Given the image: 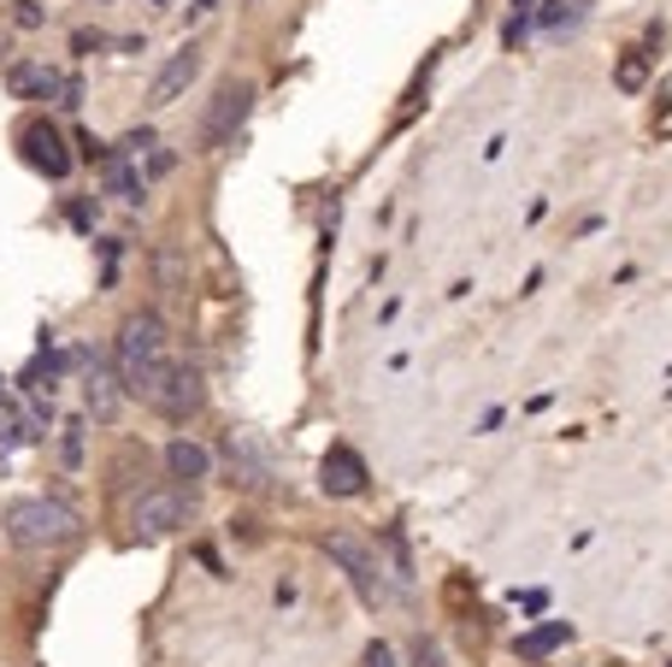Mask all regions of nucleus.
I'll return each instance as SVG.
<instances>
[{
	"instance_id": "f257e3e1",
	"label": "nucleus",
	"mask_w": 672,
	"mask_h": 667,
	"mask_svg": "<svg viewBox=\"0 0 672 667\" xmlns=\"http://www.w3.org/2000/svg\"><path fill=\"white\" fill-rule=\"evenodd\" d=\"M113 367H118V390L153 402L171 372V354H166V325L160 314H130L118 325V343H113Z\"/></svg>"
},
{
	"instance_id": "f03ea898",
	"label": "nucleus",
	"mask_w": 672,
	"mask_h": 667,
	"mask_svg": "<svg viewBox=\"0 0 672 667\" xmlns=\"http://www.w3.org/2000/svg\"><path fill=\"white\" fill-rule=\"evenodd\" d=\"M0 526H7V538L19 550H60V543L77 538V515L65 502H47V496H19L0 515Z\"/></svg>"
},
{
	"instance_id": "7ed1b4c3",
	"label": "nucleus",
	"mask_w": 672,
	"mask_h": 667,
	"mask_svg": "<svg viewBox=\"0 0 672 667\" xmlns=\"http://www.w3.org/2000/svg\"><path fill=\"white\" fill-rule=\"evenodd\" d=\"M248 113H254V83L248 77H224L218 95H213V107H206V118H201V136H195L201 153H218L236 130L248 125Z\"/></svg>"
},
{
	"instance_id": "20e7f679",
	"label": "nucleus",
	"mask_w": 672,
	"mask_h": 667,
	"mask_svg": "<svg viewBox=\"0 0 672 667\" xmlns=\"http://www.w3.org/2000/svg\"><path fill=\"white\" fill-rule=\"evenodd\" d=\"M324 555H331L337 568L354 579V591H360V603H366V608H377V603L390 596V591H384V568H377V555H372L360 538H349V532H331V538H324Z\"/></svg>"
},
{
	"instance_id": "39448f33",
	"label": "nucleus",
	"mask_w": 672,
	"mask_h": 667,
	"mask_svg": "<svg viewBox=\"0 0 672 667\" xmlns=\"http://www.w3.org/2000/svg\"><path fill=\"white\" fill-rule=\"evenodd\" d=\"M224 460H231L236 485H248V490L271 485V449H266L260 432H231V437H224Z\"/></svg>"
},
{
	"instance_id": "423d86ee",
	"label": "nucleus",
	"mask_w": 672,
	"mask_h": 667,
	"mask_svg": "<svg viewBox=\"0 0 672 667\" xmlns=\"http://www.w3.org/2000/svg\"><path fill=\"white\" fill-rule=\"evenodd\" d=\"M178 526H189V496L183 490L136 496V532H142V538H171Z\"/></svg>"
},
{
	"instance_id": "0eeeda50",
	"label": "nucleus",
	"mask_w": 672,
	"mask_h": 667,
	"mask_svg": "<svg viewBox=\"0 0 672 667\" xmlns=\"http://www.w3.org/2000/svg\"><path fill=\"white\" fill-rule=\"evenodd\" d=\"M201 60H206L201 47H195V42H183L178 54H171L160 72H153V83H148V107H171V100H183V89L201 77Z\"/></svg>"
},
{
	"instance_id": "6e6552de",
	"label": "nucleus",
	"mask_w": 672,
	"mask_h": 667,
	"mask_svg": "<svg viewBox=\"0 0 672 667\" xmlns=\"http://www.w3.org/2000/svg\"><path fill=\"white\" fill-rule=\"evenodd\" d=\"M19 142H24V160L36 166L42 178H54V183H60L65 172H72V153H65V136H60L54 125H42V118H36V125H24Z\"/></svg>"
},
{
	"instance_id": "1a4fd4ad",
	"label": "nucleus",
	"mask_w": 672,
	"mask_h": 667,
	"mask_svg": "<svg viewBox=\"0 0 672 667\" xmlns=\"http://www.w3.org/2000/svg\"><path fill=\"white\" fill-rule=\"evenodd\" d=\"M319 485H324V496H360L366 490V460H360L349 443H331L319 460Z\"/></svg>"
},
{
	"instance_id": "9d476101",
	"label": "nucleus",
	"mask_w": 672,
	"mask_h": 667,
	"mask_svg": "<svg viewBox=\"0 0 672 667\" xmlns=\"http://www.w3.org/2000/svg\"><path fill=\"white\" fill-rule=\"evenodd\" d=\"M153 407L171 420H189L201 407V372H189V367H171L166 372V384H160V396H153Z\"/></svg>"
},
{
	"instance_id": "9b49d317",
	"label": "nucleus",
	"mask_w": 672,
	"mask_h": 667,
	"mask_svg": "<svg viewBox=\"0 0 672 667\" xmlns=\"http://www.w3.org/2000/svg\"><path fill=\"white\" fill-rule=\"evenodd\" d=\"M77 361L89 367V372H83V402H89V414L95 420H113L118 414V379L100 361H89V354H77Z\"/></svg>"
},
{
	"instance_id": "f8f14e48",
	"label": "nucleus",
	"mask_w": 672,
	"mask_h": 667,
	"mask_svg": "<svg viewBox=\"0 0 672 667\" xmlns=\"http://www.w3.org/2000/svg\"><path fill=\"white\" fill-rule=\"evenodd\" d=\"M166 467H171V478H189V485H195V478H206V473H213V455H206L201 443L178 437V443L166 449Z\"/></svg>"
},
{
	"instance_id": "ddd939ff",
	"label": "nucleus",
	"mask_w": 672,
	"mask_h": 667,
	"mask_svg": "<svg viewBox=\"0 0 672 667\" xmlns=\"http://www.w3.org/2000/svg\"><path fill=\"white\" fill-rule=\"evenodd\" d=\"M100 166H107V190H113V195L142 201V178L130 172V160H125V153H118V148H107V153H100Z\"/></svg>"
},
{
	"instance_id": "4468645a",
	"label": "nucleus",
	"mask_w": 672,
	"mask_h": 667,
	"mask_svg": "<svg viewBox=\"0 0 672 667\" xmlns=\"http://www.w3.org/2000/svg\"><path fill=\"white\" fill-rule=\"evenodd\" d=\"M12 95H60V77L47 65H12Z\"/></svg>"
},
{
	"instance_id": "2eb2a0df",
	"label": "nucleus",
	"mask_w": 672,
	"mask_h": 667,
	"mask_svg": "<svg viewBox=\"0 0 672 667\" xmlns=\"http://www.w3.org/2000/svg\"><path fill=\"white\" fill-rule=\"evenodd\" d=\"M614 83H619V89H626V95H637V89H643V83H649V60H643V54H637V47H631V54L619 60Z\"/></svg>"
},
{
	"instance_id": "dca6fc26",
	"label": "nucleus",
	"mask_w": 672,
	"mask_h": 667,
	"mask_svg": "<svg viewBox=\"0 0 672 667\" xmlns=\"http://www.w3.org/2000/svg\"><path fill=\"white\" fill-rule=\"evenodd\" d=\"M584 7H590V0H548V7H543V30L578 24V19H584Z\"/></svg>"
},
{
	"instance_id": "f3484780",
	"label": "nucleus",
	"mask_w": 672,
	"mask_h": 667,
	"mask_svg": "<svg viewBox=\"0 0 672 667\" xmlns=\"http://www.w3.org/2000/svg\"><path fill=\"white\" fill-rule=\"evenodd\" d=\"M555 644H566V621H555V626H543V632H531V638H520V656H548Z\"/></svg>"
},
{
	"instance_id": "a211bd4d",
	"label": "nucleus",
	"mask_w": 672,
	"mask_h": 667,
	"mask_svg": "<svg viewBox=\"0 0 672 667\" xmlns=\"http://www.w3.org/2000/svg\"><path fill=\"white\" fill-rule=\"evenodd\" d=\"M160 284L171 289V296L183 289V278H178V248H160Z\"/></svg>"
},
{
	"instance_id": "6ab92c4d",
	"label": "nucleus",
	"mask_w": 672,
	"mask_h": 667,
	"mask_svg": "<svg viewBox=\"0 0 672 667\" xmlns=\"http://www.w3.org/2000/svg\"><path fill=\"white\" fill-rule=\"evenodd\" d=\"M12 7H19V12H12V24H19V30H36V24H42V7H36V0H12Z\"/></svg>"
},
{
	"instance_id": "aec40b11",
	"label": "nucleus",
	"mask_w": 672,
	"mask_h": 667,
	"mask_svg": "<svg viewBox=\"0 0 672 667\" xmlns=\"http://www.w3.org/2000/svg\"><path fill=\"white\" fill-rule=\"evenodd\" d=\"M366 667H395V656H390V644H372V649H366Z\"/></svg>"
},
{
	"instance_id": "412c9836",
	"label": "nucleus",
	"mask_w": 672,
	"mask_h": 667,
	"mask_svg": "<svg viewBox=\"0 0 672 667\" xmlns=\"http://www.w3.org/2000/svg\"><path fill=\"white\" fill-rule=\"evenodd\" d=\"M218 7V0H189V12H195V19H201V12H213Z\"/></svg>"
},
{
	"instance_id": "4be33fe9",
	"label": "nucleus",
	"mask_w": 672,
	"mask_h": 667,
	"mask_svg": "<svg viewBox=\"0 0 672 667\" xmlns=\"http://www.w3.org/2000/svg\"><path fill=\"white\" fill-rule=\"evenodd\" d=\"M160 7H166V0H160Z\"/></svg>"
}]
</instances>
